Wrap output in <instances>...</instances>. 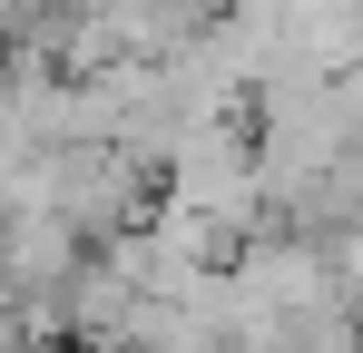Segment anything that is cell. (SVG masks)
<instances>
[{
  "instance_id": "1",
  "label": "cell",
  "mask_w": 363,
  "mask_h": 353,
  "mask_svg": "<svg viewBox=\"0 0 363 353\" xmlns=\"http://www.w3.org/2000/svg\"><path fill=\"white\" fill-rule=\"evenodd\" d=\"M334 285H344V304L363 314V216H344V226H334Z\"/></svg>"
}]
</instances>
